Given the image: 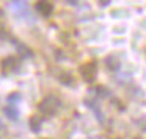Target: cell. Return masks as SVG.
Listing matches in <instances>:
<instances>
[{"mask_svg": "<svg viewBox=\"0 0 146 139\" xmlns=\"http://www.w3.org/2000/svg\"><path fill=\"white\" fill-rule=\"evenodd\" d=\"M17 52L21 53V56H32L33 55V52L27 45H22V44H17Z\"/></svg>", "mask_w": 146, "mask_h": 139, "instance_id": "cell-8", "label": "cell"}, {"mask_svg": "<svg viewBox=\"0 0 146 139\" xmlns=\"http://www.w3.org/2000/svg\"><path fill=\"white\" fill-rule=\"evenodd\" d=\"M38 108H39V111H41V114L50 117V116H54V114H57L58 108H60V100H58L55 95H46V97L39 102Z\"/></svg>", "mask_w": 146, "mask_h": 139, "instance_id": "cell-1", "label": "cell"}, {"mask_svg": "<svg viewBox=\"0 0 146 139\" xmlns=\"http://www.w3.org/2000/svg\"><path fill=\"white\" fill-rule=\"evenodd\" d=\"M72 77L69 75V73H63V75H60V83H63V85H72Z\"/></svg>", "mask_w": 146, "mask_h": 139, "instance_id": "cell-10", "label": "cell"}, {"mask_svg": "<svg viewBox=\"0 0 146 139\" xmlns=\"http://www.w3.org/2000/svg\"><path fill=\"white\" fill-rule=\"evenodd\" d=\"M7 100H8V103H10V105H14L16 102L21 100V94H19V92H11V94L7 97Z\"/></svg>", "mask_w": 146, "mask_h": 139, "instance_id": "cell-9", "label": "cell"}, {"mask_svg": "<svg viewBox=\"0 0 146 139\" xmlns=\"http://www.w3.org/2000/svg\"><path fill=\"white\" fill-rule=\"evenodd\" d=\"M135 139H140V138H135Z\"/></svg>", "mask_w": 146, "mask_h": 139, "instance_id": "cell-14", "label": "cell"}, {"mask_svg": "<svg viewBox=\"0 0 146 139\" xmlns=\"http://www.w3.org/2000/svg\"><path fill=\"white\" fill-rule=\"evenodd\" d=\"M16 67H17V60L14 56H7L2 60V70L5 73H10L13 70H16Z\"/></svg>", "mask_w": 146, "mask_h": 139, "instance_id": "cell-4", "label": "cell"}, {"mask_svg": "<svg viewBox=\"0 0 146 139\" xmlns=\"http://www.w3.org/2000/svg\"><path fill=\"white\" fill-rule=\"evenodd\" d=\"M105 66L110 70H118L121 67V61L116 55H108V56L105 58Z\"/></svg>", "mask_w": 146, "mask_h": 139, "instance_id": "cell-5", "label": "cell"}, {"mask_svg": "<svg viewBox=\"0 0 146 139\" xmlns=\"http://www.w3.org/2000/svg\"><path fill=\"white\" fill-rule=\"evenodd\" d=\"M29 127L33 133H39L41 131V127H42V117L39 116H32L29 120Z\"/></svg>", "mask_w": 146, "mask_h": 139, "instance_id": "cell-7", "label": "cell"}, {"mask_svg": "<svg viewBox=\"0 0 146 139\" xmlns=\"http://www.w3.org/2000/svg\"><path fill=\"white\" fill-rule=\"evenodd\" d=\"M96 91H98V95H101V97H107V95H108V91L104 88V86H98Z\"/></svg>", "mask_w": 146, "mask_h": 139, "instance_id": "cell-11", "label": "cell"}, {"mask_svg": "<svg viewBox=\"0 0 146 139\" xmlns=\"http://www.w3.org/2000/svg\"><path fill=\"white\" fill-rule=\"evenodd\" d=\"M110 3H111L110 0H107V2H99V7H101V8H107Z\"/></svg>", "mask_w": 146, "mask_h": 139, "instance_id": "cell-12", "label": "cell"}, {"mask_svg": "<svg viewBox=\"0 0 146 139\" xmlns=\"http://www.w3.org/2000/svg\"><path fill=\"white\" fill-rule=\"evenodd\" d=\"M80 77L83 78V81L93 83L98 78V67L94 63H86L80 67Z\"/></svg>", "mask_w": 146, "mask_h": 139, "instance_id": "cell-2", "label": "cell"}, {"mask_svg": "<svg viewBox=\"0 0 146 139\" xmlns=\"http://www.w3.org/2000/svg\"><path fill=\"white\" fill-rule=\"evenodd\" d=\"M35 10L38 11L42 17H49L52 14V11H54V3H52V2H36Z\"/></svg>", "mask_w": 146, "mask_h": 139, "instance_id": "cell-3", "label": "cell"}, {"mask_svg": "<svg viewBox=\"0 0 146 139\" xmlns=\"http://www.w3.org/2000/svg\"><path fill=\"white\" fill-rule=\"evenodd\" d=\"M0 128H2V122H0Z\"/></svg>", "mask_w": 146, "mask_h": 139, "instance_id": "cell-13", "label": "cell"}, {"mask_svg": "<svg viewBox=\"0 0 146 139\" xmlns=\"http://www.w3.org/2000/svg\"><path fill=\"white\" fill-rule=\"evenodd\" d=\"M3 114L10 120H17V117H19V109H17L16 105H7V106L3 108Z\"/></svg>", "mask_w": 146, "mask_h": 139, "instance_id": "cell-6", "label": "cell"}]
</instances>
